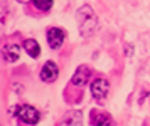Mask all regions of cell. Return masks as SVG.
<instances>
[{"label": "cell", "mask_w": 150, "mask_h": 126, "mask_svg": "<svg viewBox=\"0 0 150 126\" xmlns=\"http://www.w3.org/2000/svg\"><path fill=\"white\" fill-rule=\"evenodd\" d=\"M76 17L79 20V32H81V35H84V37L93 35V32L98 29V17H96L95 12L91 10V7L83 5L81 8L78 10Z\"/></svg>", "instance_id": "1"}, {"label": "cell", "mask_w": 150, "mask_h": 126, "mask_svg": "<svg viewBox=\"0 0 150 126\" xmlns=\"http://www.w3.org/2000/svg\"><path fill=\"white\" fill-rule=\"evenodd\" d=\"M15 116L22 121V123H25V125H35L39 118H41V114L39 111L35 109V108L29 106V104H24V106H17L14 109Z\"/></svg>", "instance_id": "2"}, {"label": "cell", "mask_w": 150, "mask_h": 126, "mask_svg": "<svg viewBox=\"0 0 150 126\" xmlns=\"http://www.w3.org/2000/svg\"><path fill=\"white\" fill-rule=\"evenodd\" d=\"M108 89H110V84L105 79H95L93 84H91V94H93V98L98 99V101H103L106 98Z\"/></svg>", "instance_id": "3"}, {"label": "cell", "mask_w": 150, "mask_h": 126, "mask_svg": "<svg viewBox=\"0 0 150 126\" xmlns=\"http://www.w3.org/2000/svg\"><path fill=\"white\" fill-rule=\"evenodd\" d=\"M47 42L51 49H59L64 42V30L59 27H52L47 30Z\"/></svg>", "instance_id": "4"}, {"label": "cell", "mask_w": 150, "mask_h": 126, "mask_svg": "<svg viewBox=\"0 0 150 126\" xmlns=\"http://www.w3.org/2000/svg\"><path fill=\"white\" fill-rule=\"evenodd\" d=\"M57 74H59V69H57V66H56L54 62H46L44 64V67H42L41 71V79L46 81V82H52V81H56V77H57Z\"/></svg>", "instance_id": "5"}, {"label": "cell", "mask_w": 150, "mask_h": 126, "mask_svg": "<svg viewBox=\"0 0 150 126\" xmlns=\"http://www.w3.org/2000/svg\"><path fill=\"white\" fill-rule=\"evenodd\" d=\"M89 76H91L89 67H86V66L78 67L76 73H74V76H73V84H74V86H84V84L88 82Z\"/></svg>", "instance_id": "6"}, {"label": "cell", "mask_w": 150, "mask_h": 126, "mask_svg": "<svg viewBox=\"0 0 150 126\" xmlns=\"http://www.w3.org/2000/svg\"><path fill=\"white\" fill-rule=\"evenodd\" d=\"M2 56H4L5 62H15V61L19 59V56H21V47L15 46V44H8V46L4 47Z\"/></svg>", "instance_id": "7"}, {"label": "cell", "mask_w": 150, "mask_h": 126, "mask_svg": "<svg viewBox=\"0 0 150 126\" xmlns=\"http://www.w3.org/2000/svg\"><path fill=\"white\" fill-rule=\"evenodd\" d=\"M24 49H25V52H27L30 57H34V59L41 54V47H39V44H37L34 39L25 40V42H24Z\"/></svg>", "instance_id": "8"}, {"label": "cell", "mask_w": 150, "mask_h": 126, "mask_svg": "<svg viewBox=\"0 0 150 126\" xmlns=\"http://www.w3.org/2000/svg\"><path fill=\"white\" fill-rule=\"evenodd\" d=\"M83 123V114L79 113V111H71V113H68V118L62 121V125H81Z\"/></svg>", "instance_id": "9"}, {"label": "cell", "mask_w": 150, "mask_h": 126, "mask_svg": "<svg viewBox=\"0 0 150 126\" xmlns=\"http://www.w3.org/2000/svg\"><path fill=\"white\" fill-rule=\"evenodd\" d=\"M91 125H111V120L108 114H98V116H93Z\"/></svg>", "instance_id": "10"}, {"label": "cell", "mask_w": 150, "mask_h": 126, "mask_svg": "<svg viewBox=\"0 0 150 126\" xmlns=\"http://www.w3.org/2000/svg\"><path fill=\"white\" fill-rule=\"evenodd\" d=\"M34 5L39 10H49L52 7V0H34Z\"/></svg>", "instance_id": "11"}, {"label": "cell", "mask_w": 150, "mask_h": 126, "mask_svg": "<svg viewBox=\"0 0 150 126\" xmlns=\"http://www.w3.org/2000/svg\"><path fill=\"white\" fill-rule=\"evenodd\" d=\"M17 2H21V4H27V2H30V0H17Z\"/></svg>", "instance_id": "12"}]
</instances>
